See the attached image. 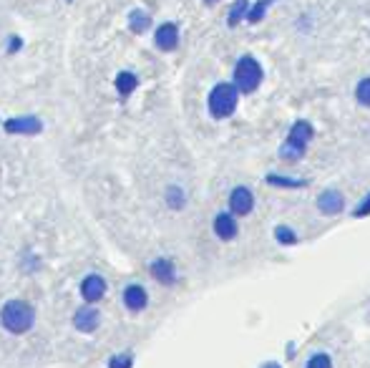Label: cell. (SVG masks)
Segmentation results:
<instances>
[{"instance_id":"cell-5","label":"cell","mask_w":370,"mask_h":368,"mask_svg":"<svg viewBox=\"0 0 370 368\" xmlns=\"http://www.w3.org/2000/svg\"><path fill=\"white\" fill-rule=\"evenodd\" d=\"M252 207H254L252 192L247 190V187H234L232 194H229V209L234 214H249Z\"/></svg>"},{"instance_id":"cell-15","label":"cell","mask_w":370,"mask_h":368,"mask_svg":"<svg viewBox=\"0 0 370 368\" xmlns=\"http://www.w3.org/2000/svg\"><path fill=\"white\" fill-rule=\"evenodd\" d=\"M247 15H249V0H237L229 8V25H237L240 21H245Z\"/></svg>"},{"instance_id":"cell-12","label":"cell","mask_w":370,"mask_h":368,"mask_svg":"<svg viewBox=\"0 0 370 368\" xmlns=\"http://www.w3.org/2000/svg\"><path fill=\"white\" fill-rule=\"evenodd\" d=\"M6 129L10 134H36L41 132V121L38 119H15V121H8Z\"/></svg>"},{"instance_id":"cell-4","label":"cell","mask_w":370,"mask_h":368,"mask_svg":"<svg viewBox=\"0 0 370 368\" xmlns=\"http://www.w3.org/2000/svg\"><path fill=\"white\" fill-rule=\"evenodd\" d=\"M312 136V126L307 124V121H298V124L292 126L290 136H287V141L282 144V152L280 154L285 156V159H300V156L305 154V147L307 141H310Z\"/></svg>"},{"instance_id":"cell-17","label":"cell","mask_w":370,"mask_h":368,"mask_svg":"<svg viewBox=\"0 0 370 368\" xmlns=\"http://www.w3.org/2000/svg\"><path fill=\"white\" fill-rule=\"evenodd\" d=\"M272 3H275V0H260V3H257L254 8H249V15H247V21H249V23H260L262 15H265V10H267Z\"/></svg>"},{"instance_id":"cell-7","label":"cell","mask_w":370,"mask_h":368,"mask_svg":"<svg viewBox=\"0 0 370 368\" xmlns=\"http://www.w3.org/2000/svg\"><path fill=\"white\" fill-rule=\"evenodd\" d=\"M156 45H159L161 51H174L176 45H179V28H176L174 23H164L156 28V36H154Z\"/></svg>"},{"instance_id":"cell-9","label":"cell","mask_w":370,"mask_h":368,"mask_svg":"<svg viewBox=\"0 0 370 368\" xmlns=\"http://www.w3.org/2000/svg\"><path fill=\"white\" fill-rule=\"evenodd\" d=\"M73 325H76L81 333L96 331V325H99V310H94V308H79V310H76V316H73Z\"/></svg>"},{"instance_id":"cell-1","label":"cell","mask_w":370,"mask_h":368,"mask_svg":"<svg viewBox=\"0 0 370 368\" xmlns=\"http://www.w3.org/2000/svg\"><path fill=\"white\" fill-rule=\"evenodd\" d=\"M0 323L10 333H25L33 325V308L25 300H8L0 310Z\"/></svg>"},{"instance_id":"cell-23","label":"cell","mask_w":370,"mask_h":368,"mask_svg":"<svg viewBox=\"0 0 370 368\" xmlns=\"http://www.w3.org/2000/svg\"><path fill=\"white\" fill-rule=\"evenodd\" d=\"M370 212V199H365V202H363V205H360V207H358V217H363V214H368Z\"/></svg>"},{"instance_id":"cell-10","label":"cell","mask_w":370,"mask_h":368,"mask_svg":"<svg viewBox=\"0 0 370 368\" xmlns=\"http://www.w3.org/2000/svg\"><path fill=\"white\" fill-rule=\"evenodd\" d=\"M318 207H320V212H325V214H338L345 207V202H342V194L340 192H335V190H327L322 192L318 197Z\"/></svg>"},{"instance_id":"cell-21","label":"cell","mask_w":370,"mask_h":368,"mask_svg":"<svg viewBox=\"0 0 370 368\" xmlns=\"http://www.w3.org/2000/svg\"><path fill=\"white\" fill-rule=\"evenodd\" d=\"M277 240L280 243H295V235L290 232V227H277Z\"/></svg>"},{"instance_id":"cell-11","label":"cell","mask_w":370,"mask_h":368,"mask_svg":"<svg viewBox=\"0 0 370 368\" xmlns=\"http://www.w3.org/2000/svg\"><path fill=\"white\" fill-rule=\"evenodd\" d=\"M214 232L222 240H232L237 235V222H234L232 214H219L217 220H214Z\"/></svg>"},{"instance_id":"cell-8","label":"cell","mask_w":370,"mask_h":368,"mask_svg":"<svg viewBox=\"0 0 370 368\" xmlns=\"http://www.w3.org/2000/svg\"><path fill=\"white\" fill-rule=\"evenodd\" d=\"M146 303H149V295H146V290L141 285H129L123 290V305L129 310H134V313L144 310Z\"/></svg>"},{"instance_id":"cell-20","label":"cell","mask_w":370,"mask_h":368,"mask_svg":"<svg viewBox=\"0 0 370 368\" xmlns=\"http://www.w3.org/2000/svg\"><path fill=\"white\" fill-rule=\"evenodd\" d=\"M111 368H131V356L123 354L119 358H111Z\"/></svg>"},{"instance_id":"cell-3","label":"cell","mask_w":370,"mask_h":368,"mask_svg":"<svg viewBox=\"0 0 370 368\" xmlns=\"http://www.w3.org/2000/svg\"><path fill=\"white\" fill-rule=\"evenodd\" d=\"M260 83H262V66L257 63V59L242 56L237 68H234V86L242 94H252V91L260 89Z\"/></svg>"},{"instance_id":"cell-25","label":"cell","mask_w":370,"mask_h":368,"mask_svg":"<svg viewBox=\"0 0 370 368\" xmlns=\"http://www.w3.org/2000/svg\"><path fill=\"white\" fill-rule=\"evenodd\" d=\"M267 368H280V366H275V363H272V366H267Z\"/></svg>"},{"instance_id":"cell-24","label":"cell","mask_w":370,"mask_h":368,"mask_svg":"<svg viewBox=\"0 0 370 368\" xmlns=\"http://www.w3.org/2000/svg\"><path fill=\"white\" fill-rule=\"evenodd\" d=\"M207 3H219V0H207Z\"/></svg>"},{"instance_id":"cell-6","label":"cell","mask_w":370,"mask_h":368,"mask_svg":"<svg viewBox=\"0 0 370 368\" xmlns=\"http://www.w3.org/2000/svg\"><path fill=\"white\" fill-rule=\"evenodd\" d=\"M103 293H106V280L101 275H88L83 283H81V295L86 303H96L101 300Z\"/></svg>"},{"instance_id":"cell-16","label":"cell","mask_w":370,"mask_h":368,"mask_svg":"<svg viewBox=\"0 0 370 368\" xmlns=\"http://www.w3.org/2000/svg\"><path fill=\"white\" fill-rule=\"evenodd\" d=\"M131 30H136V33H144L146 28H149V15L144 13V10H134V13H131Z\"/></svg>"},{"instance_id":"cell-18","label":"cell","mask_w":370,"mask_h":368,"mask_svg":"<svg viewBox=\"0 0 370 368\" xmlns=\"http://www.w3.org/2000/svg\"><path fill=\"white\" fill-rule=\"evenodd\" d=\"M356 96H358V101L363 103V106H370V79H363V81L358 83Z\"/></svg>"},{"instance_id":"cell-14","label":"cell","mask_w":370,"mask_h":368,"mask_svg":"<svg viewBox=\"0 0 370 368\" xmlns=\"http://www.w3.org/2000/svg\"><path fill=\"white\" fill-rule=\"evenodd\" d=\"M136 76L134 74H129V71H121V74L116 76V89H119V94L121 96H129L131 91L136 89Z\"/></svg>"},{"instance_id":"cell-13","label":"cell","mask_w":370,"mask_h":368,"mask_svg":"<svg viewBox=\"0 0 370 368\" xmlns=\"http://www.w3.org/2000/svg\"><path fill=\"white\" fill-rule=\"evenodd\" d=\"M152 273H154V278L161 280V283H172V280H174V267H172L169 260H156L152 265Z\"/></svg>"},{"instance_id":"cell-19","label":"cell","mask_w":370,"mask_h":368,"mask_svg":"<svg viewBox=\"0 0 370 368\" xmlns=\"http://www.w3.org/2000/svg\"><path fill=\"white\" fill-rule=\"evenodd\" d=\"M307 368H333V361H330L325 354H315L310 361H307Z\"/></svg>"},{"instance_id":"cell-22","label":"cell","mask_w":370,"mask_h":368,"mask_svg":"<svg viewBox=\"0 0 370 368\" xmlns=\"http://www.w3.org/2000/svg\"><path fill=\"white\" fill-rule=\"evenodd\" d=\"M267 182L272 184H282V187H300L302 182H295V179H280V177H269Z\"/></svg>"},{"instance_id":"cell-2","label":"cell","mask_w":370,"mask_h":368,"mask_svg":"<svg viewBox=\"0 0 370 368\" xmlns=\"http://www.w3.org/2000/svg\"><path fill=\"white\" fill-rule=\"evenodd\" d=\"M237 96L240 89L234 83H217L209 94V111L214 119H227L237 109Z\"/></svg>"}]
</instances>
